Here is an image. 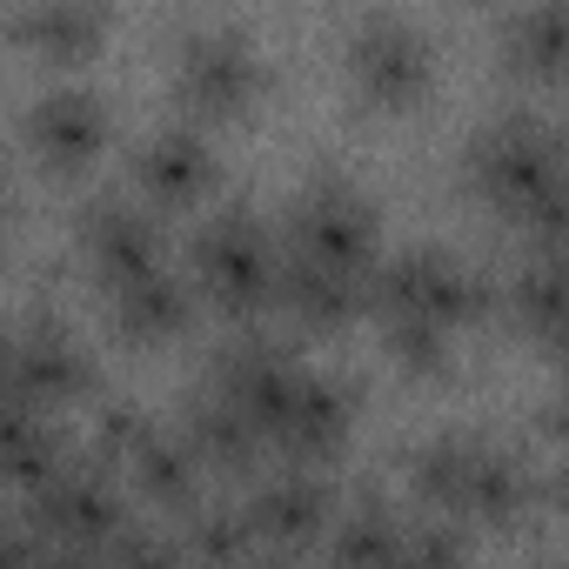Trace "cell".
<instances>
[{"label": "cell", "mask_w": 569, "mask_h": 569, "mask_svg": "<svg viewBox=\"0 0 569 569\" xmlns=\"http://www.w3.org/2000/svg\"><path fill=\"white\" fill-rule=\"evenodd\" d=\"M469 188L502 221H516L529 254L562 261V241H569V161H562V134L536 108H509V114L476 128Z\"/></svg>", "instance_id": "1"}, {"label": "cell", "mask_w": 569, "mask_h": 569, "mask_svg": "<svg viewBox=\"0 0 569 569\" xmlns=\"http://www.w3.org/2000/svg\"><path fill=\"white\" fill-rule=\"evenodd\" d=\"M362 302L376 316H409V322H429V329L456 336V329H476V322L496 316V281L482 268H469L456 248L416 241V248L369 268Z\"/></svg>", "instance_id": "2"}, {"label": "cell", "mask_w": 569, "mask_h": 569, "mask_svg": "<svg viewBox=\"0 0 569 569\" xmlns=\"http://www.w3.org/2000/svg\"><path fill=\"white\" fill-rule=\"evenodd\" d=\"M274 234L248 214V208H221L208 214V228L194 234V302H208L214 316L254 329L261 309H274Z\"/></svg>", "instance_id": "3"}, {"label": "cell", "mask_w": 569, "mask_h": 569, "mask_svg": "<svg viewBox=\"0 0 569 569\" xmlns=\"http://www.w3.org/2000/svg\"><path fill=\"white\" fill-rule=\"evenodd\" d=\"M289 254L369 281V268L382 261V214H376V201L349 174H316L296 194V208H289Z\"/></svg>", "instance_id": "4"}, {"label": "cell", "mask_w": 569, "mask_h": 569, "mask_svg": "<svg viewBox=\"0 0 569 569\" xmlns=\"http://www.w3.org/2000/svg\"><path fill=\"white\" fill-rule=\"evenodd\" d=\"M41 542L54 549H81L94 556L121 522H128V502H121V482L88 462V456H61V469H48L34 489H28V516H21Z\"/></svg>", "instance_id": "5"}, {"label": "cell", "mask_w": 569, "mask_h": 569, "mask_svg": "<svg viewBox=\"0 0 569 569\" xmlns=\"http://www.w3.org/2000/svg\"><path fill=\"white\" fill-rule=\"evenodd\" d=\"M174 88L194 114L228 121V114L254 108V94L268 88V68H261V48L241 28H194L174 48Z\"/></svg>", "instance_id": "6"}, {"label": "cell", "mask_w": 569, "mask_h": 569, "mask_svg": "<svg viewBox=\"0 0 569 569\" xmlns=\"http://www.w3.org/2000/svg\"><path fill=\"white\" fill-rule=\"evenodd\" d=\"M296 382H302L296 349L274 342V336H261V329L228 336V342L214 349V362H208V396H221L234 416H248L254 436H268L274 409L296 396ZM261 449H268V442H261Z\"/></svg>", "instance_id": "7"}, {"label": "cell", "mask_w": 569, "mask_h": 569, "mask_svg": "<svg viewBox=\"0 0 569 569\" xmlns=\"http://www.w3.org/2000/svg\"><path fill=\"white\" fill-rule=\"evenodd\" d=\"M349 74L376 108H416L436 81V48L402 14H369L349 34Z\"/></svg>", "instance_id": "8"}, {"label": "cell", "mask_w": 569, "mask_h": 569, "mask_svg": "<svg viewBox=\"0 0 569 569\" xmlns=\"http://www.w3.org/2000/svg\"><path fill=\"white\" fill-rule=\"evenodd\" d=\"M81 254L108 289H128V281L168 268V228L141 194H94L81 208Z\"/></svg>", "instance_id": "9"}, {"label": "cell", "mask_w": 569, "mask_h": 569, "mask_svg": "<svg viewBox=\"0 0 569 569\" xmlns=\"http://www.w3.org/2000/svg\"><path fill=\"white\" fill-rule=\"evenodd\" d=\"M349 429H356V396H349V382L302 369L296 396L274 409V422H268L261 442L289 462V469H322V462H336V456L349 449Z\"/></svg>", "instance_id": "10"}, {"label": "cell", "mask_w": 569, "mask_h": 569, "mask_svg": "<svg viewBox=\"0 0 569 569\" xmlns=\"http://www.w3.org/2000/svg\"><path fill=\"white\" fill-rule=\"evenodd\" d=\"M241 516H248L261 556H302L309 542L329 536V522H336V496H329L322 469H274V476H254Z\"/></svg>", "instance_id": "11"}, {"label": "cell", "mask_w": 569, "mask_h": 569, "mask_svg": "<svg viewBox=\"0 0 569 569\" xmlns=\"http://www.w3.org/2000/svg\"><path fill=\"white\" fill-rule=\"evenodd\" d=\"M8 389L28 402V409H68L94 389V356L54 322V316H34L21 336H14V362H8Z\"/></svg>", "instance_id": "12"}, {"label": "cell", "mask_w": 569, "mask_h": 569, "mask_svg": "<svg viewBox=\"0 0 569 569\" xmlns=\"http://www.w3.org/2000/svg\"><path fill=\"white\" fill-rule=\"evenodd\" d=\"M549 476L536 469V456L522 442H489L476 436V456H469V482H462V509L456 522H482V529H516L536 516Z\"/></svg>", "instance_id": "13"}, {"label": "cell", "mask_w": 569, "mask_h": 569, "mask_svg": "<svg viewBox=\"0 0 569 569\" xmlns=\"http://www.w3.org/2000/svg\"><path fill=\"white\" fill-rule=\"evenodd\" d=\"M214 181H221V161L194 121H168L134 148V188L148 208H194L214 194Z\"/></svg>", "instance_id": "14"}, {"label": "cell", "mask_w": 569, "mask_h": 569, "mask_svg": "<svg viewBox=\"0 0 569 569\" xmlns=\"http://www.w3.org/2000/svg\"><path fill=\"white\" fill-rule=\"evenodd\" d=\"M28 148L54 174H81L108 148V101L94 88H48L28 101Z\"/></svg>", "instance_id": "15"}, {"label": "cell", "mask_w": 569, "mask_h": 569, "mask_svg": "<svg viewBox=\"0 0 569 569\" xmlns=\"http://www.w3.org/2000/svg\"><path fill=\"white\" fill-rule=\"evenodd\" d=\"M274 309L289 316L296 329H309V336H336V329H349L356 309H362V281L281 248V261H274Z\"/></svg>", "instance_id": "16"}, {"label": "cell", "mask_w": 569, "mask_h": 569, "mask_svg": "<svg viewBox=\"0 0 569 569\" xmlns=\"http://www.w3.org/2000/svg\"><path fill=\"white\" fill-rule=\"evenodd\" d=\"M108 316H114L121 342L161 349V342H181L194 329V289H188V274L154 268V274L128 281V289H108Z\"/></svg>", "instance_id": "17"}, {"label": "cell", "mask_w": 569, "mask_h": 569, "mask_svg": "<svg viewBox=\"0 0 569 569\" xmlns=\"http://www.w3.org/2000/svg\"><path fill=\"white\" fill-rule=\"evenodd\" d=\"M181 442H188V456L201 462V476L214 469V476H254V462H261V436H254V422L248 416H234L221 396H188V409H181V429H174Z\"/></svg>", "instance_id": "18"}, {"label": "cell", "mask_w": 569, "mask_h": 569, "mask_svg": "<svg viewBox=\"0 0 569 569\" xmlns=\"http://www.w3.org/2000/svg\"><path fill=\"white\" fill-rule=\"evenodd\" d=\"M114 482H128L141 502L174 509V516H188V509L201 502V462L188 456V442H181L174 429H148V436L134 442V456L114 469Z\"/></svg>", "instance_id": "19"}, {"label": "cell", "mask_w": 569, "mask_h": 569, "mask_svg": "<svg viewBox=\"0 0 569 569\" xmlns=\"http://www.w3.org/2000/svg\"><path fill=\"white\" fill-rule=\"evenodd\" d=\"M496 316L542 356H556L562 342V268L549 254H529L502 289H496Z\"/></svg>", "instance_id": "20"}, {"label": "cell", "mask_w": 569, "mask_h": 569, "mask_svg": "<svg viewBox=\"0 0 569 569\" xmlns=\"http://www.w3.org/2000/svg\"><path fill=\"white\" fill-rule=\"evenodd\" d=\"M174 549H181L188 569H248V562L261 556V542H254L241 502H194V509L181 516Z\"/></svg>", "instance_id": "21"}, {"label": "cell", "mask_w": 569, "mask_h": 569, "mask_svg": "<svg viewBox=\"0 0 569 569\" xmlns=\"http://www.w3.org/2000/svg\"><path fill=\"white\" fill-rule=\"evenodd\" d=\"M61 436H54V422L41 416V409H28L14 389L0 396V482H14L21 496L48 476V469H61Z\"/></svg>", "instance_id": "22"}, {"label": "cell", "mask_w": 569, "mask_h": 569, "mask_svg": "<svg viewBox=\"0 0 569 569\" xmlns=\"http://www.w3.org/2000/svg\"><path fill=\"white\" fill-rule=\"evenodd\" d=\"M402 516L382 502V496H362V502H349V509H336V522H329V569H389V556L402 549Z\"/></svg>", "instance_id": "23"}, {"label": "cell", "mask_w": 569, "mask_h": 569, "mask_svg": "<svg viewBox=\"0 0 569 569\" xmlns=\"http://www.w3.org/2000/svg\"><path fill=\"white\" fill-rule=\"evenodd\" d=\"M569 61V14L556 8V0H542V8H516L502 21V68L522 74V81H556Z\"/></svg>", "instance_id": "24"}, {"label": "cell", "mask_w": 569, "mask_h": 569, "mask_svg": "<svg viewBox=\"0 0 569 569\" xmlns=\"http://www.w3.org/2000/svg\"><path fill=\"white\" fill-rule=\"evenodd\" d=\"M469 456H476V436H429L416 456H409V489L456 522L462 509V482H469Z\"/></svg>", "instance_id": "25"}, {"label": "cell", "mask_w": 569, "mask_h": 569, "mask_svg": "<svg viewBox=\"0 0 569 569\" xmlns=\"http://www.w3.org/2000/svg\"><path fill=\"white\" fill-rule=\"evenodd\" d=\"M14 34L28 48H41L48 61H81L108 34V14L101 8H21L14 14Z\"/></svg>", "instance_id": "26"}, {"label": "cell", "mask_w": 569, "mask_h": 569, "mask_svg": "<svg viewBox=\"0 0 569 569\" xmlns=\"http://www.w3.org/2000/svg\"><path fill=\"white\" fill-rule=\"evenodd\" d=\"M382 349H389L396 369L416 376V382H436V376H449V362H456V336H442V329H429V322H409V316H382Z\"/></svg>", "instance_id": "27"}, {"label": "cell", "mask_w": 569, "mask_h": 569, "mask_svg": "<svg viewBox=\"0 0 569 569\" xmlns=\"http://www.w3.org/2000/svg\"><path fill=\"white\" fill-rule=\"evenodd\" d=\"M389 569H476V556H469L462 522L429 516V522H409L402 529V549L389 556Z\"/></svg>", "instance_id": "28"}, {"label": "cell", "mask_w": 569, "mask_h": 569, "mask_svg": "<svg viewBox=\"0 0 569 569\" xmlns=\"http://www.w3.org/2000/svg\"><path fill=\"white\" fill-rule=\"evenodd\" d=\"M94 569H188L174 536L154 529V522H121L101 549H94Z\"/></svg>", "instance_id": "29"}, {"label": "cell", "mask_w": 569, "mask_h": 569, "mask_svg": "<svg viewBox=\"0 0 569 569\" xmlns=\"http://www.w3.org/2000/svg\"><path fill=\"white\" fill-rule=\"evenodd\" d=\"M148 429H154V422H148V416H141L134 402H114V409H101V456H94V462H101V469L114 476V469H121V462L134 456V442H141Z\"/></svg>", "instance_id": "30"}, {"label": "cell", "mask_w": 569, "mask_h": 569, "mask_svg": "<svg viewBox=\"0 0 569 569\" xmlns=\"http://www.w3.org/2000/svg\"><path fill=\"white\" fill-rule=\"evenodd\" d=\"M41 549H48V542H41L21 516H14V522H0V569H34Z\"/></svg>", "instance_id": "31"}, {"label": "cell", "mask_w": 569, "mask_h": 569, "mask_svg": "<svg viewBox=\"0 0 569 569\" xmlns=\"http://www.w3.org/2000/svg\"><path fill=\"white\" fill-rule=\"evenodd\" d=\"M34 569H94V556H81V549H54V542H48Z\"/></svg>", "instance_id": "32"}, {"label": "cell", "mask_w": 569, "mask_h": 569, "mask_svg": "<svg viewBox=\"0 0 569 569\" xmlns=\"http://www.w3.org/2000/svg\"><path fill=\"white\" fill-rule=\"evenodd\" d=\"M8 362H14V329L0 322V396H8Z\"/></svg>", "instance_id": "33"}, {"label": "cell", "mask_w": 569, "mask_h": 569, "mask_svg": "<svg viewBox=\"0 0 569 569\" xmlns=\"http://www.w3.org/2000/svg\"><path fill=\"white\" fill-rule=\"evenodd\" d=\"M248 569H302V556H254Z\"/></svg>", "instance_id": "34"}, {"label": "cell", "mask_w": 569, "mask_h": 569, "mask_svg": "<svg viewBox=\"0 0 569 569\" xmlns=\"http://www.w3.org/2000/svg\"><path fill=\"white\" fill-rule=\"evenodd\" d=\"M0 221H8V181H0Z\"/></svg>", "instance_id": "35"}]
</instances>
